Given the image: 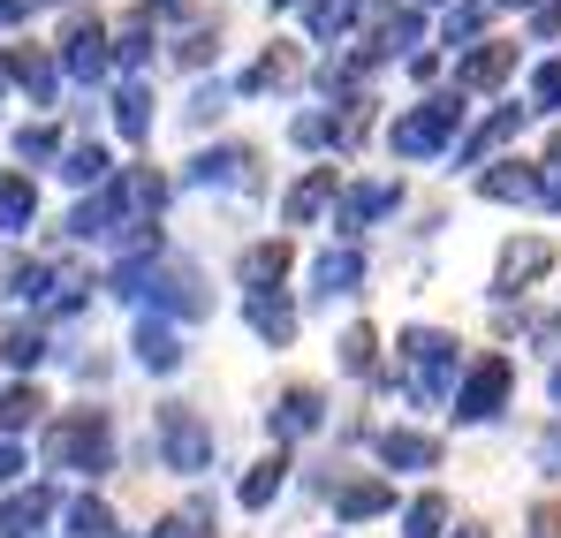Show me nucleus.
<instances>
[{"instance_id": "nucleus-1", "label": "nucleus", "mask_w": 561, "mask_h": 538, "mask_svg": "<svg viewBox=\"0 0 561 538\" xmlns=\"http://www.w3.org/2000/svg\"><path fill=\"white\" fill-rule=\"evenodd\" d=\"M106 69V31L99 23H77L69 31V77H99Z\"/></svg>"}, {"instance_id": "nucleus-2", "label": "nucleus", "mask_w": 561, "mask_h": 538, "mask_svg": "<svg viewBox=\"0 0 561 538\" xmlns=\"http://www.w3.org/2000/svg\"><path fill=\"white\" fill-rule=\"evenodd\" d=\"M145 106H152V99H145V91H122V106H114V122H122V129H129V137H137V129H145Z\"/></svg>"}, {"instance_id": "nucleus-3", "label": "nucleus", "mask_w": 561, "mask_h": 538, "mask_svg": "<svg viewBox=\"0 0 561 538\" xmlns=\"http://www.w3.org/2000/svg\"><path fill=\"white\" fill-rule=\"evenodd\" d=\"M15 69H23V84H31V91H54V61H46V54H23Z\"/></svg>"}, {"instance_id": "nucleus-4", "label": "nucleus", "mask_w": 561, "mask_h": 538, "mask_svg": "<svg viewBox=\"0 0 561 538\" xmlns=\"http://www.w3.org/2000/svg\"><path fill=\"white\" fill-rule=\"evenodd\" d=\"M23 213H31V190L8 182V190H0V220H23Z\"/></svg>"}, {"instance_id": "nucleus-5", "label": "nucleus", "mask_w": 561, "mask_h": 538, "mask_svg": "<svg viewBox=\"0 0 561 538\" xmlns=\"http://www.w3.org/2000/svg\"><path fill=\"white\" fill-rule=\"evenodd\" d=\"M114 61H122V69H137V61H145V31H129V38L114 46Z\"/></svg>"}, {"instance_id": "nucleus-6", "label": "nucleus", "mask_w": 561, "mask_h": 538, "mask_svg": "<svg viewBox=\"0 0 561 538\" xmlns=\"http://www.w3.org/2000/svg\"><path fill=\"white\" fill-rule=\"evenodd\" d=\"M0 23H23V0H0Z\"/></svg>"}, {"instance_id": "nucleus-7", "label": "nucleus", "mask_w": 561, "mask_h": 538, "mask_svg": "<svg viewBox=\"0 0 561 538\" xmlns=\"http://www.w3.org/2000/svg\"><path fill=\"white\" fill-rule=\"evenodd\" d=\"M539 531H554V538H561V508H547V516H539Z\"/></svg>"}, {"instance_id": "nucleus-8", "label": "nucleus", "mask_w": 561, "mask_h": 538, "mask_svg": "<svg viewBox=\"0 0 561 538\" xmlns=\"http://www.w3.org/2000/svg\"><path fill=\"white\" fill-rule=\"evenodd\" d=\"M0 84H8V61H0Z\"/></svg>"}]
</instances>
